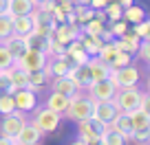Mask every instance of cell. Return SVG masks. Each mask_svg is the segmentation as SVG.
Instances as JSON below:
<instances>
[{
    "label": "cell",
    "mask_w": 150,
    "mask_h": 145,
    "mask_svg": "<svg viewBox=\"0 0 150 145\" xmlns=\"http://www.w3.org/2000/svg\"><path fill=\"white\" fill-rule=\"evenodd\" d=\"M104 13H106L108 22H117V20H122V15H124V7L115 5V2H108V5L104 7Z\"/></svg>",
    "instance_id": "cell-35"
},
{
    "label": "cell",
    "mask_w": 150,
    "mask_h": 145,
    "mask_svg": "<svg viewBox=\"0 0 150 145\" xmlns=\"http://www.w3.org/2000/svg\"><path fill=\"white\" fill-rule=\"evenodd\" d=\"M31 20H33V29L35 27H55V20H53V13L47 9H42V7H35V9L31 11Z\"/></svg>",
    "instance_id": "cell-26"
},
{
    "label": "cell",
    "mask_w": 150,
    "mask_h": 145,
    "mask_svg": "<svg viewBox=\"0 0 150 145\" xmlns=\"http://www.w3.org/2000/svg\"><path fill=\"white\" fill-rule=\"evenodd\" d=\"M71 77H73V81L77 84L80 90H86L93 84V75H91V70H88V64H77L71 70Z\"/></svg>",
    "instance_id": "cell-17"
},
{
    "label": "cell",
    "mask_w": 150,
    "mask_h": 145,
    "mask_svg": "<svg viewBox=\"0 0 150 145\" xmlns=\"http://www.w3.org/2000/svg\"><path fill=\"white\" fill-rule=\"evenodd\" d=\"M60 121H62V114L53 112L51 108L40 106V103H38L35 110L31 112V123L42 132V134H51V132H55L57 127H60Z\"/></svg>",
    "instance_id": "cell-2"
},
{
    "label": "cell",
    "mask_w": 150,
    "mask_h": 145,
    "mask_svg": "<svg viewBox=\"0 0 150 145\" xmlns=\"http://www.w3.org/2000/svg\"><path fill=\"white\" fill-rule=\"evenodd\" d=\"M93 112H95V101L88 97V95H82V90H80L75 97H71L64 117L71 119V121H75V123H80V121L91 119V117H93Z\"/></svg>",
    "instance_id": "cell-1"
},
{
    "label": "cell",
    "mask_w": 150,
    "mask_h": 145,
    "mask_svg": "<svg viewBox=\"0 0 150 145\" xmlns=\"http://www.w3.org/2000/svg\"><path fill=\"white\" fill-rule=\"evenodd\" d=\"M132 31L139 35V40H150V18H146V20H141L139 24H135Z\"/></svg>",
    "instance_id": "cell-40"
},
{
    "label": "cell",
    "mask_w": 150,
    "mask_h": 145,
    "mask_svg": "<svg viewBox=\"0 0 150 145\" xmlns=\"http://www.w3.org/2000/svg\"><path fill=\"white\" fill-rule=\"evenodd\" d=\"M13 101H16V110L22 114H31L38 106V92L31 88H18L13 90Z\"/></svg>",
    "instance_id": "cell-8"
},
{
    "label": "cell",
    "mask_w": 150,
    "mask_h": 145,
    "mask_svg": "<svg viewBox=\"0 0 150 145\" xmlns=\"http://www.w3.org/2000/svg\"><path fill=\"white\" fill-rule=\"evenodd\" d=\"M2 44H5V48L9 51V55L13 57V62L20 60L22 53L27 51V42H24V38H20V35H9Z\"/></svg>",
    "instance_id": "cell-21"
},
{
    "label": "cell",
    "mask_w": 150,
    "mask_h": 145,
    "mask_svg": "<svg viewBox=\"0 0 150 145\" xmlns=\"http://www.w3.org/2000/svg\"><path fill=\"white\" fill-rule=\"evenodd\" d=\"M13 64L16 62H13V57L9 55V51L5 48V44H0V73H2V70H9Z\"/></svg>",
    "instance_id": "cell-39"
},
{
    "label": "cell",
    "mask_w": 150,
    "mask_h": 145,
    "mask_svg": "<svg viewBox=\"0 0 150 145\" xmlns=\"http://www.w3.org/2000/svg\"><path fill=\"white\" fill-rule=\"evenodd\" d=\"M64 53H66V55H69L71 60L75 62V64H86V62L91 60V55L84 51V46H82V42H80V40H73L71 44H66Z\"/></svg>",
    "instance_id": "cell-20"
},
{
    "label": "cell",
    "mask_w": 150,
    "mask_h": 145,
    "mask_svg": "<svg viewBox=\"0 0 150 145\" xmlns=\"http://www.w3.org/2000/svg\"><path fill=\"white\" fill-rule=\"evenodd\" d=\"M27 123V114L22 112H11V114H2L0 117V136H7V139H16L20 130Z\"/></svg>",
    "instance_id": "cell-6"
},
{
    "label": "cell",
    "mask_w": 150,
    "mask_h": 145,
    "mask_svg": "<svg viewBox=\"0 0 150 145\" xmlns=\"http://www.w3.org/2000/svg\"><path fill=\"white\" fill-rule=\"evenodd\" d=\"M148 92H150V77H148Z\"/></svg>",
    "instance_id": "cell-52"
},
{
    "label": "cell",
    "mask_w": 150,
    "mask_h": 145,
    "mask_svg": "<svg viewBox=\"0 0 150 145\" xmlns=\"http://www.w3.org/2000/svg\"><path fill=\"white\" fill-rule=\"evenodd\" d=\"M122 18L126 20L128 24H139L141 20L148 18V13H146L144 7H139V5H135V2H132L130 7H124V15H122Z\"/></svg>",
    "instance_id": "cell-28"
},
{
    "label": "cell",
    "mask_w": 150,
    "mask_h": 145,
    "mask_svg": "<svg viewBox=\"0 0 150 145\" xmlns=\"http://www.w3.org/2000/svg\"><path fill=\"white\" fill-rule=\"evenodd\" d=\"M9 35H13V29H11V15L0 13V44L5 42Z\"/></svg>",
    "instance_id": "cell-36"
},
{
    "label": "cell",
    "mask_w": 150,
    "mask_h": 145,
    "mask_svg": "<svg viewBox=\"0 0 150 145\" xmlns=\"http://www.w3.org/2000/svg\"><path fill=\"white\" fill-rule=\"evenodd\" d=\"M115 92H117V86L112 84V79L93 81V84L86 88V95H88L93 101H112V99H115Z\"/></svg>",
    "instance_id": "cell-7"
},
{
    "label": "cell",
    "mask_w": 150,
    "mask_h": 145,
    "mask_svg": "<svg viewBox=\"0 0 150 145\" xmlns=\"http://www.w3.org/2000/svg\"><path fill=\"white\" fill-rule=\"evenodd\" d=\"M51 92L64 95V97H75L80 92V88H77V84L73 81L71 75H64V77H53L51 79Z\"/></svg>",
    "instance_id": "cell-13"
},
{
    "label": "cell",
    "mask_w": 150,
    "mask_h": 145,
    "mask_svg": "<svg viewBox=\"0 0 150 145\" xmlns=\"http://www.w3.org/2000/svg\"><path fill=\"white\" fill-rule=\"evenodd\" d=\"M106 27L110 29V33L115 35V38H119V35H124V33L130 29V24H128L126 20L122 18V20H117V22H106Z\"/></svg>",
    "instance_id": "cell-38"
},
{
    "label": "cell",
    "mask_w": 150,
    "mask_h": 145,
    "mask_svg": "<svg viewBox=\"0 0 150 145\" xmlns=\"http://www.w3.org/2000/svg\"><path fill=\"white\" fill-rule=\"evenodd\" d=\"M69 101H71V97H64V95L51 92V95L47 97V103H44V106L51 108L53 112H57V114H64L66 108H69Z\"/></svg>",
    "instance_id": "cell-27"
},
{
    "label": "cell",
    "mask_w": 150,
    "mask_h": 145,
    "mask_svg": "<svg viewBox=\"0 0 150 145\" xmlns=\"http://www.w3.org/2000/svg\"><path fill=\"white\" fill-rule=\"evenodd\" d=\"M55 2H66V0H55Z\"/></svg>",
    "instance_id": "cell-53"
},
{
    "label": "cell",
    "mask_w": 150,
    "mask_h": 145,
    "mask_svg": "<svg viewBox=\"0 0 150 145\" xmlns=\"http://www.w3.org/2000/svg\"><path fill=\"white\" fill-rule=\"evenodd\" d=\"M24 42H27V48H33V51H40V53H47L49 55V42H51V38H44L40 33L31 31L29 35H24Z\"/></svg>",
    "instance_id": "cell-24"
},
{
    "label": "cell",
    "mask_w": 150,
    "mask_h": 145,
    "mask_svg": "<svg viewBox=\"0 0 150 145\" xmlns=\"http://www.w3.org/2000/svg\"><path fill=\"white\" fill-rule=\"evenodd\" d=\"M2 92H13V88H11V79H9V75H7V70L0 73V95H2Z\"/></svg>",
    "instance_id": "cell-42"
},
{
    "label": "cell",
    "mask_w": 150,
    "mask_h": 145,
    "mask_svg": "<svg viewBox=\"0 0 150 145\" xmlns=\"http://www.w3.org/2000/svg\"><path fill=\"white\" fill-rule=\"evenodd\" d=\"M49 81H51V77H49L47 70H35V73H29V88L35 90V92H40L42 88H47Z\"/></svg>",
    "instance_id": "cell-29"
},
{
    "label": "cell",
    "mask_w": 150,
    "mask_h": 145,
    "mask_svg": "<svg viewBox=\"0 0 150 145\" xmlns=\"http://www.w3.org/2000/svg\"><path fill=\"white\" fill-rule=\"evenodd\" d=\"M82 42V46H84V51L88 53L91 57H95V55H99V48L104 46V42H102V38L99 35H91V33H84L82 31L80 33V38H77Z\"/></svg>",
    "instance_id": "cell-19"
},
{
    "label": "cell",
    "mask_w": 150,
    "mask_h": 145,
    "mask_svg": "<svg viewBox=\"0 0 150 145\" xmlns=\"http://www.w3.org/2000/svg\"><path fill=\"white\" fill-rule=\"evenodd\" d=\"M7 7H9V0H0V13H7Z\"/></svg>",
    "instance_id": "cell-47"
},
{
    "label": "cell",
    "mask_w": 150,
    "mask_h": 145,
    "mask_svg": "<svg viewBox=\"0 0 150 145\" xmlns=\"http://www.w3.org/2000/svg\"><path fill=\"white\" fill-rule=\"evenodd\" d=\"M35 9L33 0H9V7H7V15L16 18V15H29Z\"/></svg>",
    "instance_id": "cell-23"
},
{
    "label": "cell",
    "mask_w": 150,
    "mask_h": 145,
    "mask_svg": "<svg viewBox=\"0 0 150 145\" xmlns=\"http://www.w3.org/2000/svg\"><path fill=\"white\" fill-rule=\"evenodd\" d=\"M80 33H82V27H80V24L57 22L55 29H53V35H51V38L55 40V42H60L62 46H66V44H71L73 40L80 38Z\"/></svg>",
    "instance_id": "cell-11"
},
{
    "label": "cell",
    "mask_w": 150,
    "mask_h": 145,
    "mask_svg": "<svg viewBox=\"0 0 150 145\" xmlns=\"http://www.w3.org/2000/svg\"><path fill=\"white\" fill-rule=\"evenodd\" d=\"M71 145H86V141H82L80 136H77V139H75V141H73V143H71Z\"/></svg>",
    "instance_id": "cell-48"
},
{
    "label": "cell",
    "mask_w": 150,
    "mask_h": 145,
    "mask_svg": "<svg viewBox=\"0 0 150 145\" xmlns=\"http://www.w3.org/2000/svg\"><path fill=\"white\" fill-rule=\"evenodd\" d=\"M104 29H106V22H102V20H97V18H91L86 24H82V31L91 33V35H102Z\"/></svg>",
    "instance_id": "cell-34"
},
{
    "label": "cell",
    "mask_w": 150,
    "mask_h": 145,
    "mask_svg": "<svg viewBox=\"0 0 150 145\" xmlns=\"http://www.w3.org/2000/svg\"><path fill=\"white\" fill-rule=\"evenodd\" d=\"M102 143H104V145H126L128 141H126V136L119 134L117 130L106 127V130H104V134H102Z\"/></svg>",
    "instance_id": "cell-30"
},
{
    "label": "cell",
    "mask_w": 150,
    "mask_h": 145,
    "mask_svg": "<svg viewBox=\"0 0 150 145\" xmlns=\"http://www.w3.org/2000/svg\"><path fill=\"white\" fill-rule=\"evenodd\" d=\"M128 64H132V55H128V53H124V51H117V55L110 60V68L112 70H117V68H124V66H128Z\"/></svg>",
    "instance_id": "cell-37"
},
{
    "label": "cell",
    "mask_w": 150,
    "mask_h": 145,
    "mask_svg": "<svg viewBox=\"0 0 150 145\" xmlns=\"http://www.w3.org/2000/svg\"><path fill=\"white\" fill-rule=\"evenodd\" d=\"M108 5V0H91L88 7H93V9H104V7Z\"/></svg>",
    "instance_id": "cell-44"
},
{
    "label": "cell",
    "mask_w": 150,
    "mask_h": 145,
    "mask_svg": "<svg viewBox=\"0 0 150 145\" xmlns=\"http://www.w3.org/2000/svg\"><path fill=\"white\" fill-rule=\"evenodd\" d=\"M139 108H141V110H144V112L150 117V92H144V97H141V103H139Z\"/></svg>",
    "instance_id": "cell-43"
},
{
    "label": "cell",
    "mask_w": 150,
    "mask_h": 145,
    "mask_svg": "<svg viewBox=\"0 0 150 145\" xmlns=\"http://www.w3.org/2000/svg\"><path fill=\"white\" fill-rule=\"evenodd\" d=\"M137 57L144 60L146 64H150V40H141L139 48H137Z\"/></svg>",
    "instance_id": "cell-41"
},
{
    "label": "cell",
    "mask_w": 150,
    "mask_h": 145,
    "mask_svg": "<svg viewBox=\"0 0 150 145\" xmlns=\"http://www.w3.org/2000/svg\"><path fill=\"white\" fill-rule=\"evenodd\" d=\"M44 2H49V0H33V5H35V7H40V5H44Z\"/></svg>",
    "instance_id": "cell-51"
},
{
    "label": "cell",
    "mask_w": 150,
    "mask_h": 145,
    "mask_svg": "<svg viewBox=\"0 0 150 145\" xmlns=\"http://www.w3.org/2000/svg\"><path fill=\"white\" fill-rule=\"evenodd\" d=\"M75 62L71 60L66 53H62V55H49V62H47V73H49V77H64V75H71V70L75 68Z\"/></svg>",
    "instance_id": "cell-5"
},
{
    "label": "cell",
    "mask_w": 150,
    "mask_h": 145,
    "mask_svg": "<svg viewBox=\"0 0 150 145\" xmlns=\"http://www.w3.org/2000/svg\"><path fill=\"white\" fill-rule=\"evenodd\" d=\"M75 18H77V24H86L91 18H95V9L88 5H75Z\"/></svg>",
    "instance_id": "cell-32"
},
{
    "label": "cell",
    "mask_w": 150,
    "mask_h": 145,
    "mask_svg": "<svg viewBox=\"0 0 150 145\" xmlns=\"http://www.w3.org/2000/svg\"><path fill=\"white\" fill-rule=\"evenodd\" d=\"M42 132L38 130L35 125H33L31 121H27L24 123V127L16 134V145H40V141H42Z\"/></svg>",
    "instance_id": "cell-12"
},
{
    "label": "cell",
    "mask_w": 150,
    "mask_h": 145,
    "mask_svg": "<svg viewBox=\"0 0 150 145\" xmlns=\"http://www.w3.org/2000/svg\"><path fill=\"white\" fill-rule=\"evenodd\" d=\"M108 125H104L102 121H97L95 117L86 119V121H80L77 123V136H80L82 141H97L102 139L104 130H106Z\"/></svg>",
    "instance_id": "cell-10"
},
{
    "label": "cell",
    "mask_w": 150,
    "mask_h": 145,
    "mask_svg": "<svg viewBox=\"0 0 150 145\" xmlns=\"http://www.w3.org/2000/svg\"><path fill=\"white\" fill-rule=\"evenodd\" d=\"M47 62H49V55L47 53H40V51H33V48H27L22 53L20 60H16V66L27 73H35V70H44L47 68Z\"/></svg>",
    "instance_id": "cell-4"
},
{
    "label": "cell",
    "mask_w": 150,
    "mask_h": 145,
    "mask_svg": "<svg viewBox=\"0 0 150 145\" xmlns=\"http://www.w3.org/2000/svg\"><path fill=\"white\" fill-rule=\"evenodd\" d=\"M108 127H112V130H117L119 134H124V136H126V141L130 139L132 130H135V127H132V121H130V114H128V112H117V117L112 119V123H110Z\"/></svg>",
    "instance_id": "cell-18"
},
{
    "label": "cell",
    "mask_w": 150,
    "mask_h": 145,
    "mask_svg": "<svg viewBox=\"0 0 150 145\" xmlns=\"http://www.w3.org/2000/svg\"><path fill=\"white\" fill-rule=\"evenodd\" d=\"M73 2H75V5H88L91 0H73Z\"/></svg>",
    "instance_id": "cell-50"
},
{
    "label": "cell",
    "mask_w": 150,
    "mask_h": 145,
    "mask_svg": "<svg viewBox=\"0 0 150 145\" xmlns=\"http://www.w3.org/2000/svg\"><path fill=\"white\" fill-rule=\"evenodd\" d=\"M141 97H144V92H141L137 86H126V88H117L112 101H115L119 112H132V110L139 108Z\"/></svg>",
    "instance_id": "cell-3"
},
{
    "label": "cell",
    "mask_w": 150,
    "mask_h": 145,
    "mask_svg": "<svg viewBox=\"0 0 150 145\" xmlns=\"http://www.w3.org/2000/svg\"><path fill=\"white\" fill-rule=\"evenodd\" d=\"M11 29H13V35H20V38L29 35V33L33 31L31 13H29V15H16V18H11Z\"/></svg>",
    "instance_id": "cell-22"
},
{
    "label": "cell",
    "mask_w": 150,
    "mask_h": 145,
    "mask_svg": "<svg viewBox=\"0 0 150 145\" xmlns=\"http://www.w3.org/2000/svg\"><path fill=\"white\" fill-rule=\"evenodd\" d=\"M128 114H130V121H132V127H135V130H146V127L150 125V117L141 108H137V110H132V112H128Z\"/></svg>",
    "instance_id": "cell-31"
},
{
    "label": "cell",
    "mask_w": 150,
    "mask_h": 145,
    "mask_svg": "<svg viewBox=\"0 0 150 145\" xmlns=\"http://www.w3.org/2000/svg\"><path fill=\"white\" fill-rule=\"evenodd\" d=\"M7 75H9L11 79V88L18 90V88H29V73L22 68H18V66H11L9 70H7Z\"/></svg>",
    "instance_id": "cell-25"
},
{
    "label": "cell",
    "mask_w": 150,
    "mask_h": 145,
    "mask_svg": "<svg viewBox=\"0 0 150 145\" xmlns=\"http://www.w3.org/2000/svg\"><path fill=\"white\" fill-rule=\"evenodd\" d=\"M86 145H104V143H102V139H97V141H86Z\"/></svg>",
    "instance_id": "cell-49"
},
{
    "label": "cell",
    "mask_w": 150,
    "mask_h": 145,
    "mask_svg": "<svg viewBox=\"0 0 150 145\" xmlns=\"http://www.w3.org/2000/svg\"><path fill=\"white\" fill-rule=\"evenodd\" d=\"M148 134H150V125H148Z\"/></svg>",
    "instance_id": "cell-54"
},
{
    "label": "cell",
    "mask_w": 150,
    "mask_h": 145,
    "mask_svg": "<svg viewBox=\"0 0 150 145\" xmlns=\"http://www.w3.org/2000/svg\"><path fill=\"white\" fill-rule=\"evenodd\" d=\"M88 70H91V75H93V81H99V79H110V73L112 68L108 66V62H104L102 57H91L88 62Z\"/></svg>",
    "instance_id": "cell-16"
},
{
    "label": "cell",
    "mask_w": 150,
    "mask_h": 145,
    "mask_svg": "<svg viewBox=\"0 0 150 145\" xmlns=\"http://www.w3.org/2000/svg\"><path fill=\"white\" fill-rule=\"evenodd\" d=\"M110 79L117 88H126V86H137L139 84V68L132 64L124 66V68H117L110 73Z\"/></svg>",
    "instance_id": "cell-9"
},
{
    "label": "cell",
    "mask_w": 150,
    "mask_h": 145,
    "mask_svg": "<svg viewBox=\"0 0 150 145\" xmlns=\"http://www.w3.org/2000/svg\"><path fill=\"white\" fill-rule=\"evenodd\" d=\"M117 106H115V101H95V112L93 117L97 119V121H102L104 125H110L112 119L117 117Z\"/></svg>",
    "instance_id": "cell-14"
},
{
    "label": "cell",
    "mask_w": 150,
    "mask_h": 145,
    "mask_svg": "<svg viewBox=\"0 0 150 145\" xmlns=\"http://www.w3.org/2000/svg\"><path fill=\"white\" fill-rule=\"evenodd\" d=\"M11 112H16L13 92H2L0 95V117L2 114H11Z\"/></svg>",
    "instance_id": "cell-33"
},
{
    "label": "cell",
    "mask_w": 150,
    "mask_h": 145,
    "mask_svg": "<svg viewBox=\"0 0 150 145\" xmlns=\"http://www.w3.org/2000/svg\"><path fill=\"white\" fill-rule=\"evenodd\" d=\"M139 44H141V40H139V35H137L132 29H128L124 35L115 38V46H117L119 51L128 53V55H137V48H139Z\"/></svg>",
    "instance_id": "cell-15"
},
{
    "label": "cell",
    "mask_w": 150,
    "mask_h": 145,
    "mask_svg": "<svg viewBox=\"0 0 150 145\" xmlns=\"http://www.w3.org/2000/svg\"><path fill=\"white\" fill-rule=\"evenodd\" d=\"M0 145H16L13 139H7V136H0Z\"/></svg>",
    "instance_id": "cell-46"
},
{
    "label": "cell",
    "mask_w": 150,
    "mask_h": 145,
    "mask_svg": "<svg viewBox=\"0 0 150 145\" xmlns=\"http://www.w3.org/2000/svg\"><path fill=\"white\" fill-rule=\"evenodd\" d=\"M148 66H150V64H148Z\"/></svg>",
    "instance_id": "cell-55"
},
{
    "label": "cell",
    "mask_w": 150,
    "mask_h": 145,
    "mask_svg": "<svg viewBox=\"0 0 150 145\" xmlns=\"http://www.w3.org/2000/svg\"><path fill=\"white\" fill-rule=\"evenodd\" d=\"M108 2H115V5H119V7H130L135 0H108Z\"/></svg>",
    "instance_id": "cell-45"
}]
</instances>
